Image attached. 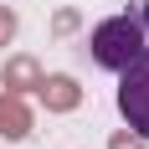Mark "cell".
I'll use <instances>...</instances> for the list:
<instances>
[{"label": "cell", "mask_w": 149, "mask_h": 149, "mask_svg": "<svg viewBox=\"0 0 149 149\" xmlns=\"http://www.w3.org/2000/svg\"><path fill=\"white\" fill-rule=\"evenodd\" d=\"M88 46H93V62H98L103 72H123V67L149 46V31L139 26V15H108V21L93 26Z\"/></svg>", "instance_id": "cell-1"}, {"label": "cell", "mask_w": 149, "mask_h": 149, "mask_svg": "<svg viewBox=\"0 0 149 149\" xmlns=\"http://www.w3.org/2000/svg\"><path fill=\"white\" fill-rule=\"evenodd\" d=\"M118 113L139 139H149V46L118 72Z\"/></svg>", "instance_id": "cell-2"}, {"label": "cell", "mask_w": 149, "mask_h": 149, "mask_svg": "<svg viewBox=\"0 0 149 149\" xmlns=\"http://www.w3.org/2000/svg\"><path fill=\"white\" fill-rule=\"evenodd\" d=\"M139 26L149 31V0H144V5H139Z\"/></svg>", "instance_id": "cell-3"}]
</instances>
